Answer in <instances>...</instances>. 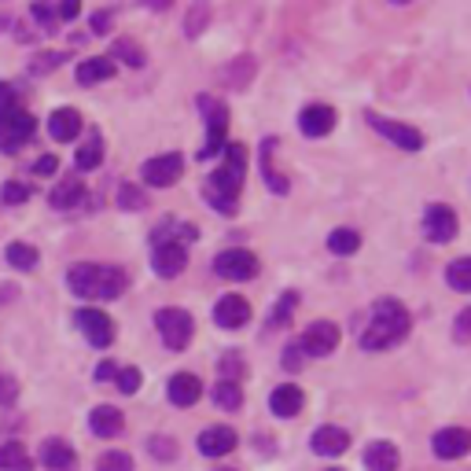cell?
<instances>
[{"label": "cell", "instance_id": "f907efd6", "mask_svg": "<svg viewBox=\"0 0 471 471\" xmlns=\"http://www.w3.org/2000/svg\"><path fill=\"white\" fill-rule=\"evenodd\" d=\"M34 169H37V173H56V169H59V162H56L52 155H44V159H37V166H34Z\"/></svg>", "mask_w": 471, "mask_h": 471}, {"label": "cell", "instance_id": "f546056e", "mask_svg": "<svg viewBox=\"0 0 471 471\" xmlns=\"http://www.w3.org/2000/svg\"><path fill=\"white\" fill-rule=\"evenodd\" d=\"M100 159H104V140H100V133H92L85 140V147H78V169H96Z\"/></svg>", "mask_w": 471, "mask_h": 471}, {"label": "cell", "instance_id": "1f68e13d", "mask_svg": "<svg viewBox=\"0 0 471 471\" xmlns=\"http://www.w3.org/2000/svg\"><path fill=\"white\" fill-rule=\"evenodd\" d=\"M118 207H122V210H144V207H147V195H144L137 184L126 181V184H118Z\"/></svg>", "mask_w": 471, "mask_h": 471}, {"label": "cell", "instance_id": "484cf974", "mask_svg": "<svg viewBox=\"0 0 471 471\" xmlns=\"http://www.w3.org/2000/svg\"><path fill=\"white\" fill-rule=\"evenodd\" d=\"M0 471H34V460L22 442H4L0 445Z\"/></svg>", "mask_w": 471, "mask_h": 471}, {"label": "cell", "instance_id": "f5cc1de1", "mask_svg": "<svg viewBox=\"0 0 471 471\" xmlns=\"http://www.w3.org/2000/svg\"><path fill=\"white\" fill-rule=\"evenodd\" d=\"M221 471H232V467H221Z\"/></svg>", "mask_w": 471, "mask_h": 471}, {"label": "cell", "instance_id": "cb8c5ba5", "mask_svg": "<svg viewBox=\"0 0 471 471\" xmlns=\"http://www.w3.org/2000/svg\"><path fill=\"white\" fill-rule=\"evenodd\" d=\"M85 200V184L78 177H63L56 188H52V207L56 210H70V207H82Z\"/></svg>", "mask_w": 471, "mask_h": 471}, {"label": "cell", "instance_id": "9c48e42d", "mask_svg": "<svg viewBox=\"0 0 471 471\" xmlns=\"http://www.w3.org/2000/svg\"><path fill=\"white\" fill-rule=\"evenodd\" d=\"M78 325H82V335L96 346V350H107V346L114 342V325H111V317L104 310H82Z\"/></svg>", "mask_w": 471, "mask_h": 471}, {"label": "cell", "instance_id": "ffe728a7", "mask_svg": "<svg viewBox=\"0 0 471 471\" xmlns=\"http://www.w3.org/2000/svg\"><path fill=\"white\" fill-rule=\"evenodd\" d=\"M346 445H350V435L342 428H317L313 431V453H320V457H339V453H346Z\"/></svg>", "mask_w": 471, "mask_h": 471}, {"label": "cell", "instance_id": "e575fe53", "mask_svg": "<svg viewBox=\"0 0 471 471\" xmlns=\"http://www.w3.org/2000/svg\"><path fill=\"white\" fill-rule=\"evenodd\" d=\"M450 284H453L457 291H471V262H467V258H457V262L450 265Z\"/></svg>", "mask_w": 471, "mask_h": 471}, {"label": "cell", "instance_id": "83f0119b", "mask_svg": "<svg viewBox=\"0 0 471 471\" xmlns=\"http://www.w3.org/2000/svg\"><path fill=\"white\" fill-rule=\"evenodd\" d=\"M214 402H217L221 409H239V405H243V390H239V383H236V380H221V383H214Z\"/></svg>", "mask_w": 471, "mask_h": 471}, {"label": "cell", "instance_id": "ab89813d", "mask_svg": "<svg viewBox=\"0 0 471 471\" xmlns=\"http://www.w3.org/2000/svg\"><path fill=\"white\" fill-rule=\"evenodd\" d=\"M294 306H299V294H294V291H284V299H280L277 313H272V328H280L284 320L291 317V310H294Z\"/></svg>", "mask_w": 471, "mask_h": 471}, {"label": "cell", "instance_id": "ee69618b", "mask_svg": "<svg viewBox=\"0 0 471 471\" xmlns=\"http://www.w3.org/2000/svg\"><path fill=\"white\" fill-rule=\"evenodd\" d=\"M302 361H306V354H302V346H299V342L287 346V350H284V368H287V372H299V368H302Z\"/></svg>", "mask_w": 471, "mask_h": 471}, {"label": "cell", "instance_id": "8fae6325", "mask_svg": "<svg viewBox=\"0 0 471 471\" xmlns=\"http://www.w3.org/2000/svg\"><path fill=\"white\" fill-rule=\"evenodd\" d=\"M181 155H159V159H147L144 162V181L147 184H155V188H169V184H177L181 181Z\"/></svg>", "mask_w": 471, "mask_h": 471}, {"label": "cell", "instance_id": "3957f363", "mask_svg": "<svg viewBox=\"0 0 471 471\" xmlns=\"http://www.w3.org/2000/svg\"><path fill=\"white\" fill-rule=\"evenodd\" d=\"M130 277L118 265H74L70 269V291L82 294V299H118L126 291Z\"/></svg>", "mask_w": 471, "mask_h": 471}, {"label": "cell", "instance_id": "7bdbcfd3", "mask_svg": "<svg viewBox=\"0 0 471 471\" xmlns=\"http://www.w3.org/2000/svg\"><path fill=\"white\" fill-rule=\"evenodd\" d=\"M19 107V100H15V89L12 85H0V122H4L12 111Z\"/></svg>", "mask_w": 471, "mask_h": 471}, {"label": "cell", "instance_id": "e0dca14e", "mask_svg": "<svg viewBox=\"0 0 471 471\" xmlns=\"http://www.w3.org/2000/svg\"><path fill=\"white\" fill-rule=\"evenodd\" d=\"M41 464H44L48 471H74V467H78V453L70 450V442L48 438L44 450H41Z\"/></svg>", "mask_w": 471, "mask_h": 471}, {"label": "cell", "instance_id": "7c38bea8", "mask_svg": "<svg viewBox=\"0 0 471 471\" xmlns=\"http://www.w3.org/2000/svg\"><path fill=\"white\" fill-rule=\"evenodd\" d=\"M184 265H188V251L184 247L173 239V243H162V247H155V272L162 280H173V277H181L184 272Z\"/></svg>", "mask_w": 471, "mask_h": 471}, {"label": "cell", "instance_id": "52a82bcc", "mask_svg": "<svg viewBox=\"0 0 471 471\" xmlns=\"http://www.w3.org/2000/svg\"><path fill=\"white\" fill-rule=\"evenodd\" d=\"M299 346H302L306 357H328L335 346H339V328L332 325V320H317V325L306 328V335H302Z\"/></svg>", "mask_w": 471, "mask_h": 471}, {"label": "cell", "instance_id": "816d5d0a", "mask_svg": "<svg viewBox=\"0 0 471 471\" xmlns=\"http://www.w3.org/2000/svg\"><path fill=\"white\" fill-rule=\"evenodd\" d=\"M328 471H342V467H328Z\"/></svg>", "mask_w": 471, "mask_h": 471}, {"label": "cell", "instance_id": "d6986e66", "mask_svg": "<svg viewBox=\"0 0 471 471\" xmlns=\"http://www.w3.org/2000/svg\"><path fill=\"white\" fill-rule=\"evenodd\" d=\"M89 428H92V435L111 438V435H118L122 428H126V416H122L114 405H96L89 412Z\"/></svg>", "mask_w": 471, "mask_h": 471}, {"label": "cell", "instance_id": "ac0fdd59", "mask_svg": "<svg viewBox=\"0 0 471 471\" xmlns=\"http://www.w3.org/2000/svg\"><path fill=\"white\" fill-rule=\"evenodd\" d=\"M166 394H169V402H173V405H195V402L203 398V383L195 380L192 372H177V376L169 380Z\"/></svg>", "mask_w": 471, "mask_h": 471}, {"label": "cell", "instance_id": "7402d4cb", "mask_svg": "<svg viewBox=\"0 0 471 471\" xmlns=\"http://www.w3.org/2000/svg\"><path fill=\"white\" fill-rule=\"evenodd\" d=\"M365 467L368 471H398V450L390 442H372L365 450Z\"/></svg>", "mask_w": 471, "mask_h": 471}, {"label": "cell", "instance_id": "f1b7e54d", "mask_svg": "<svg viewBox=\"0 0 471 471\" xmlns=\"http://www.w3.org/2000/svg\"><path fill=\"white\" fill-rule=\"evenodd\" d=\"M41 255H37V247L30 243H8V265L15 269H37Z\"/></svg>", "mask_w": 471, "mask_h": 471}, {"label": "cell", "instance_id": "d6a6232c", "mask_svg": "<svg viewBox=\"0 0 471 471\" xmlns=\"http://www.w3.org/2000/svg\"><path fill=\"white\" fill-rule=\"evenodd\" d=\"M262 173H265V181L272 184V192H287L284 173H277V169H272V140L262 147Z\"/></svg>", "mask_w": 471, "mask_h": 471}, {"label": "cell", "instance_id": "6da1fadb", "mask_svg": "<svg viewBox=\"0 0 471 471\" xmlns=\"http://www.w3.org/2000/svg\"><path fill=\"white\" fill-rule=\"evenodd\" d=\"M405 335H409V310L398 299H383V302L372 306L361 346L365 350H387V346L402 342Z\"/></svg>", "mask_w": 471, "mask_h": 471}, {"label": "cell", "instance_id": "d590c367", "mask_svg": "<svg viewBox=\"0 0 471 471\" xmlns=\"http://www.w3.org/2000/svg\"><path fill=\"white\" fill-rule=\"evenodd\" d=\"M96 471H133V460H130V453L111 450V453H104V457H100Z\"/></svg>", "mask_w": 471, "mask_h": 471}, {"label": "cell", "instance_id": "60d3db41", "mask_svg": "<svg viewBox=\"0 0 471 471\" xmlns=\"http://www.w3.org/2000/svg\"><path fill=\"white\" fill-rule=\"evenodd\" d=\"M0 200H4V203H27L30 200V188L19 184V181H8L4 188H0Z\"/></svg>", "mask_w": 471, "mask_h": 471}, {"label": "cell", "instance_id": "5bb4252c", "mask_svg": "<svg viewBox=\"0 0 471 471\" xmlns=\"http://www.w3.org/2000/svg\"><path fill=\"white\" fill-rule=\"evenodd\" d=\"M214 320L221 328H243L247 320H251V302H247L243 294H225L214 310Z\"/></svg>", "mask_w": 471, "mask_h": 471}, {"label": "cell", "instance_id": "2e32d148", "mask_svg": "<svg viewBox=\"0 0 471 471\" xmlns=\"http://www.w3.org/2000/svg\"><path fill=\"white\" fill-rule=\"evenodd\" d=\"M467 450H471V435L464 428H445L435 435V457H442V460H457Z\"/></svg>", "mask_w": 471, "mask_h": 471}, {"label": "cell", "instance_id": "ba28073f", "mask_svg": "<svg viewBox=\"0 0 471 471\" xmlns=\"http://www.w3.org/2000/svg\"><path fill=\"white\" fill-rule=\"evenodd\" d=\"M424 232H428L431 243H450L457 236V214H453V207L431 203L424 210Z\"/></svg>", "mask_w": 471, "mask_h": 471}, {"label": "cell", "instance_id": "836d02e7", "mask_svg": "<svg viewBox=\"0 0 471 471\" xmlns=\"http://www.w3.org/2000/svg\"><path fill=\"white\" fill-rule=\"evenodd\" d=\"M114 56H118V59H126L130 67H144V59H147V56L140 52V44H133L130 37H122V41H114Z\"/></svg>", "mask_w": 471, "mask_h": 471}, {"label": "cell", "instance_id": "4316f807", "mask_svg": "<svg viewBox=\"0 0 471 471\" xmlns=\"http://www.w3.org/2000/svg\"><path fill=\"white\" fill-rule=\"evenodd\" d=\"M200 107L210 122V133H225V122H229V111L221 100H214V96H200Z\"/></svg>", "mask_w": 471, "mask_h": 471}, {"label": "cell", "instance_id": "b9f144b4", "mask_svg": "<svg viewBox=\"0 0 471 471\" xmlns=\"http://www.w3.org/2000/svg\"><path fill=\"white\" fill-rule=\"evenodd\" d=\"M63 63V56H56V52H41L34 63H30V74H48V70H56Z\"/></svg>", "mask_w": 471, "mask_h": 471}, {"label": "cell", "instance_id": "603a6c76", "mask_svg": "<svg viewBox=\"0 0 471 471\" xmlns=\"http://www.w3.org/2000/svg\"><path fill=\"white\" fill-rule=\"evenodd\" d=\"M269 405H272V412H277V416H284V420H287V416H294V412L302 409V390L294 387V383H284V387L272 390Z\"/></svg>", "mask_w": 471, "mask_h": 471}, {"label": "cell", "instance_id": "9a60e30c", "mask_svg": "<svg viewBox=\"0 0 471 471\" xmlns=\"http://www.w3.org/2000/svg\"><path fill=\"white\" fill-rule=\"evenodd\" d=\"M236 431L232 428H225V424H217V428H207L203 435H200V453L203 457H225V453H232L236 450Z\"/></svg>", "mask_w": 471, "mask_h": 471}, {"label": "cell", "instance_id": "277c9868", "mask_svg": "<svg viewBox=\"0 0 471 471\" xmlns=\"http://www.w3.org/2000/svg\"><path fill=\"white\" fill-rule=\"evenodd\" d=\"M155 328L162 335V342L169 346V350H184V346L192 342V313L188 310H177V306H169V310H159L155 313Z\"/></svg>", "mask_w": 471, "mask_h": 471}, {"label": "cell", "instance_id": "bcb514c9", "mask_svg": "<svg viewBox=\"0 0 471 471\" xmlns=\"http://www.w3.org/2000/svg\"><path fill=\"white\" fill-rule=\"evenodd\" d=\"M221 372H225V380H232V376L239 380V376H243V361L232 357V354H229V357H221Z\"/></svg>", "mask_w": 471, "mask_h": 471}, {"label": "cell", "instance_id": "44dd1931", "mask_svg": "<svg viewBox=\"0 0 471 471\" xmlns=\"http://www.w3.org/2000/svg\"><path fill=\"white\" fill-rule=\"evenodd\" d=\"M48 133H52V140H74L82 133V114L74 107H63L56 111L52 118H48Z\"/></svg>", "mask_w": 471, "mask_h": 471}, {"label": "cell", "instance_id": "4dcf8cb0", "mask_svg": "<svg viewBox=\"0 0 471 471\" xmlns=\"http://www.w3.org/2000/svg\"><path fill=\"white\" fill-rule=\"evenodd\" d=\"M328 247H332V255H354L357 247H361V236L354 229H335L328 236Z\"/></svg>", "mask_w": 471, "mask_h": 471}, {"label": "cell", "instance_id": "c3c4849f", "mask_svg": "<svg viewBox=\"0 0 471 471\" xmlns=\"http://www.w3.org/2000/svg\"><path fill=\"white\" fill-rule=\"evenodd\" d=\"M92 27H96V34H107L111 15H107V12H96V15H92Z\"/></svg>", "mask_w": 471, "mask_h": 471}, {"label": "cell", "instance_id": "8d00e7d4", "mask_svg": "<svg viewBox=\"0 0 471 471\" xmlns=\"http://www.w3.org/2000/svg\"><path fill=\"white\" fill-rule=\"evenodd\" d=\"M207 22H210L207 4H195V8H192V15H188V22H184V34H188V37H200Z\"/></svg>", "mask_w": 471, "mask_h": 471}, {"label": "cell", "instance_id": "5b68a950", "mask_svg": "<svg viewBox=\"0 0 471 471\" xmlns=\"http://www.w3.org/2000/svg\"><path fill=\"white\" fill-rule=\"evenodd\" d=\"M34 130H37L34 114H30V111H22V107H15V111H12L4 122H0V152L15 155L19 147L34 137Z\"/></svg>", "mask_w": 471, "mask_h": 471}, {"label": "cell", "instance_id": "8992f818", "mask_svg": "<svg viewBox=\"0 0 471 471\" xmlns=\"http://www.w3.org/2000/svg\"><path fill=\"white\" fill-rule=\"evenodd\" d=\"M214 269H217V277H225V280H251V277H258V258L251 251H221L214 258Z\"/></svg>", "mask_w": 471, "mask_h": 471}, {"label": "cell", "instance_id": "f6af8a7d", "mask_svg": "<svg viewBox=\"0 0 471 471\" xmlns=\"http://www.w3.org/2000/svg\"><path fill=\"white\" fill-rule=\"evenodd\" d=\"M19 398V383L12 376H0V405H12Z\"/></svg>", "mask_w": 471, "mask_h": 471}, {"label": "cell", "instance_id": "4fadbf2b", "mask_svg": "<svg viewBox=\"0 0 471 471\" xmlns=\"http://www.w3.org/2000/svg\"><path fill=\"white\" fill-rule=\"evenodd\" d=\"M299 130L306 133V137H328L332 130H335V111L328 107V104H310L302 114H299Z\"/></svg>", "mask_w": 471, "mask_h": 471}, {"label": "cell", "instance_id": "d4e9b609", "mask_svg": "<svg viewBox=\"0 0 471 471\" xmlns=\"http://www.w3.org/2000/svg\"><path fill=\"white\" fill-rule=\"evenodd\" d=\"M114 59H107V56H92V59H85L82 67H78V82L82 85H96V82H107V78H114Z\"/></svg>", "mask_w": 471, "mask_h": 471}, {"label": "cell", "instance_id": "30bf717a", "mask_svg": "<svg viewBox=\"0 0 471 471\" xmlns=\"http://www.w3.org/2000/svg\"><path fill=\"white\" fill-rule=\"evenodd\" d=\"M368 126L383 133L387 140H394L402 152H420L424 147V137H420L412 126H402V122H390V118H380V114H368Z\"/></svg>", "mask_w": 471, "mask_h": 471}, {"label": "cell", "instance_id": "7dc6e473", "mask_svg": "<svg viewBox=\"0 0 471 471\" xmlns=\"http://www.w3.org/2000/svg\"><path fill=\"white\" fill-rule=\"evenodd\" d=\"M467 325H471V310H464V313L457 317V339H460V342H467Z\"/></svg>", "mask_w": 471, "mask_h": 471}, {"label": "cell", "instance_id": "74e56055", "mask_svg": "<svg viewBox=\"0 0 471 471\" xmlns=\"http://www.w3.org/2000/svg\"><path fill=\"white\" fill-rule=\"evenodd\" d=\"M147 450H152L159 460H173L177 457V442H169L166 435H155V438H147Z\"/></svg>", "mask_w": 471, "mask_h": 471}, {"label": "cell", "instance_id": "681fc988", "mask_svg": "<svg viewBox=\"0 0 471 471\" xmlns=\"http://www.w3.org/2000/svg\"><path fill=\"white\" fill-rule=\"evenodd\" d=\"M114 376H118V368H114L111 361H104L100 368H96V380H104V383H107V380H114Z\"/></svg>", "mask_w": 471, "mask_h": 471}, {"label": "cell", "instance_id": "7a4b0ae2", "mask_svg": "<svg viewBox=\"0 0 471 471\" xmlns=\"http://www.w3.org/2000/svg\"><path fill=\"white\" fill-rule=\"evenodd\" d=\"M243 166H247L243 144H225V166L207 177V200L214 203V210H221V214L236 210L239 188H243Z\"/></svg>", "mask_w": 471, "mask_h": 471}, {"label": "cell", "instance_id": "f35d334b", "mask_svg": "<svg viewBox=\"0 0 471 471\" xmlns=\"http://www.w3.org/2000/svg\"><path fill=\"white\" fill-rule=\"evenodd\" d=\"M114 387H118L122 394H137V390H140V372H137V368H118Z\"/></svg>", "mask_w": 471, "mask_h": 471}]
</instances>
